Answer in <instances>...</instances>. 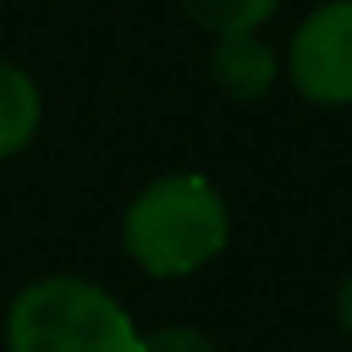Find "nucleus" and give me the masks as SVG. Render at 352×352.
<instances>
[{
  "mask_svg": "<svg viewBox=\"0 0 352 352\" xmlns=\"http://www.w3.org/2000/svg\"><path fill=\"white\" fill-rule=\"evenodd\" d=\"M228 241V206L201 174H165L125 210V250L152 276H188Z\"/></svg>",
  "mask_w": 352,
  "mask_h": 352,
  "instance_id": "f257e3e1",
  "label": "nucleus"
},
{
  "mask_svg": "<svg viewBox=\"0 0 352 352\" xmlns=\"http://www.w3.org/2000/svg\"><path fill=\"white\" fill-rule=\"evenodd\" d=\"M9 352H138L129 312L85 276H41L9 303Z\"/></svg>",
  "mask_w": 352,
  "mask_h": 352,
  "instance_id": "f03ea898",
  "label": "nucleus"
},
{
  "mask_svg": "<svg viewBox=\"0 0 352 352\" xmlns=\"http://www.w3.org/2000/svg\"><path fill=\"white\" fill-rule=\"evenodd\" d=\"M290 76L321 107L352 103V0L312 9L290 41Z\"/></svg>",
  "mask_w": 352,
  "mask_h": 352,
  "instance_id": "7ed1b4c3",
  "label": "nucleus"
},
{
  "mask_svg": "<svg viewBox=\"0 0 352 352\" xmlns=\"http://www.w3.org/2000/svg\"><path fill=\"white\" fill-rule=\"evenodd\" d=\"M210 67H214V80L232 98H258L276 80V54L254 32L250 36H219V50L210 58Z\"/></svg>",
  "mask_w": 352,
  "mask_h": 352,
  "instance_id": "20e7f679",
  "label": "nucleus"
},
{
  "mask_svg": "<svg viewBox=\"0 0 352 352\" xmlns=\"http://www.w3.org/2000/svg\"><path fill=\"white\" fill-rule=\"evenodd\" d=\"M41 125V89L27 72L0 63V161L23 152Z\"/></svg>",
  "mask_w": 352,
  "mask_h": 352,
  "instance_id": "39448f33",
  "label": "nucleus"
},
{
  "mask_svg": "<svg viewBox=\"0 0 352 352\" xmlns=\"http://www.w3.org/2000/svg\"><path fill=\"white\" fill-rule=\"evenodd\" d=\"M188 18L214 36H250L258 23H267L276 0H183Z\"/></svg>",
  "mask_w": 352,
  "mask_h": 352,
  "instance_id": "423d86ee",
  "label": "nucleus"
},
{
  "mask_svg": "<svg viewBox=\"0 0 352 352\" xmlns=\"http://www.w3.org/2000/svg\"><path fill=\"white\" fill-rule=\"evenodd\" d=\"M138 352H219L214 339H206L201 330H188V326H170V330H156L147 335Z\"/></svg>",
  "mask_w": 352,
  "mask_h": 352,
  "instance_id": "0eeeda50",
  "label": "nucleus"
},
{
  "mask_svg": "<svg viewBox=\"0 0 352 352\" xmlns=\"http://www.w3.org/2000/svg\"><path fill=\"white\" fill-rule=\"evenodd\" d=\"M339 326H344V335L352 339V276H348V281H344V290H339Z\"/></svg>",
  "mask_w": 352,
  "mask_h": 352,
  "instance_id": "6e6552de",
  "label": "nucleus"
}]
</instances>
